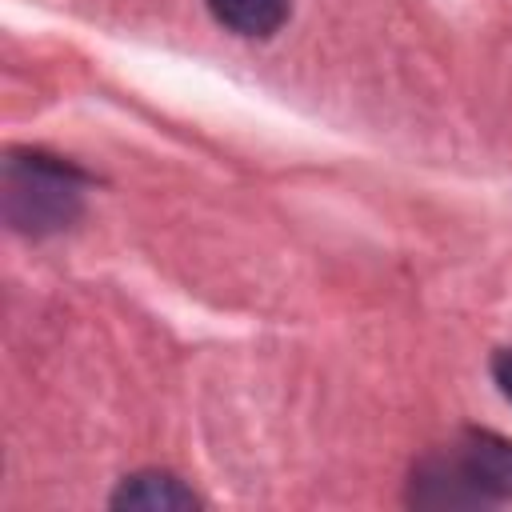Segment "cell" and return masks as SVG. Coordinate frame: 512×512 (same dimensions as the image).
Segmentation results:
<instances>
[{"mask_svg":"<svg viewBox=\"0 0 512 512\" xmlns=\"http://www.w3.org/2000/svg\"><path fill=\"white\" fill-rule=\"evenodd\" d=\"M492 380L504 392V400H512V348H500L492 356Z\"/></svg>","mask_w":512,"mask_h":512,"instance_id":"cell-5","label":"cell"},{"mask_svg":"<svg viewBox=\"0 0 512 512\" xmlns=\"http://www.w3.org/2000/svg\"><path fill=\"white\" fill-rule=\"evenodd\" d=\"M472 492L492 504V500H512V440L488 432V428H468L460 440L448 448Z\"/></svg>","mask_w":512,"mask_h":512,"instance_id":"cell-2","label":"cell"},{"mask_svg":"<svg viewBox=\"0 0 512 512\" xmlns=\"http://www.w3.org/2000/svg\"><path fill=\"white\" fill-rule=\"evenodd\" d=\"M204 4L220 28L248 36V40L276 36L292 12V0H204Z\"/></svg>","mask_w":512,"mask_h":512,"instance_id":"cell-4","label":"cell"},{"mask_svg":"<svg viewBox=\"0 0 512 512\" xmlns=\"http://www.w3.org/2000/svg\"><path fill=\"white\" fill-rule=\"evenodd\" d=\"M200 496L172 472L164 468H144L120 480V488L112 492V508H136V512H180V508H196Z\"/></svg>","mask_w":512,"mask_h":512,"instance_id":"cell-3","label":"cell"},{"mask_svg":"<svg viewBox=\"0 0 512 512\" xmlns=\"http://www.w3.org/2000/svg\"><path fill=\"white\" fill-rule=\"evenodd\" d=\"M84 204V176L48 152H12L0 172V208L16 232L48 236L68 228Z\"/></svg>","mask_w":512,"mask_h":512,"instance_id":"cell-1","label":"cell"}]
</instances>
